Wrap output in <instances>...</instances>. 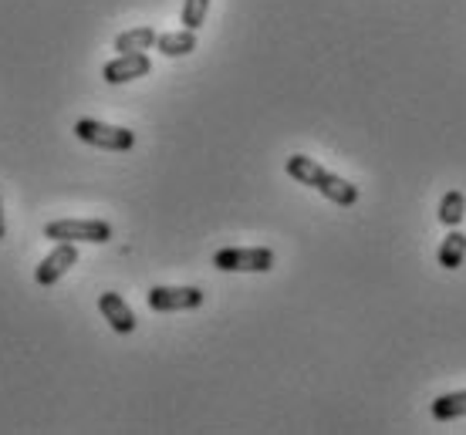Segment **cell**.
I'll use <instances>...</instances> for the list:
<instances>
[{
    "instance_id": "obj_1",
    "label": "cell",
    "mask_w": 466,
    "mask_h": 435,
    "mask_svg": "<svg viewBox=\"0 0 466 435\" xmlns=\"http://www.w3.org/2000/svg\"><path fill=\"white\" fill-rule=\"evenodd\" d=\"M284 169H288V176L291 179L318 189V193H321L325 200L335 203V206H355V203H359V186H351L349 179L328 173L325 165L315 163V159H308V155H291Z\"/></svg>"
},
{
    "instance_id": "obj_2",
    "label": "cell",
    "mask_w": 466,
    "mask_h": 435,
    "mask_svg": "<svg viewBox=\"0 0 466 435\" xmlns=\"http://www.w3.org/2000/svg\"><path fill=\"white\" fill-rule=\"evenodd\" d=\"M75 135L95 149H108V153H128L136 145V132L118 129V125H106L98 118H82L75 122Z\"/></svg>"
},
{
    "instance_id": "obj_3",
    "label": "cell",
    "mask_w": 466,
    "mask_h": 435,
    "mask_svg": "<svg viewBox=\"0 0 466 435\" xmlns=\"http://www.w3.org/2000/svg\"><path fill=\"white\" fill-rule=\"evenodd\" d=\"M45 236L61 243H108L112 226L106 220H55L45 226Z\"/></svg>"
},
{
    "instance_id": "obj_4",
    "label": "cell",
    "mask_w": 466,
    "mask_h": 435,
    "mask_svg": "<svg viewBox=\"0 0 466 435\" xmlns=\"http://www.w3.org/2000/svg\"><path fill=\"white\" fill-rule=\"evenodd\" d=\"M213 267L227 273H268L274 267V250L268 247H230L213 257Z\"/></svg>"
},
{
    "instance_id": "obj_5",
    "label": "cell",
    "mask_w": 466,
    "mask_h": 435,
    "mask_svg": "<svg viewBox=\"0 0 466 435\" xmlns=\"http://www.w3.org/2000/svg\"><path fill=\"white\" fill-rule=\"evenodd\" d=\"M152 311L169 314V311H193L203 304V291L199 287H152L146 294Z\"/></svg>"
},
{
    "instance_id": "obj_6",
    "label": "cell",
    "mask_w": 466,
    "mask_h": 435,
    "mask_svg": "<svg viewBox=\"0 0 466 435\" xmlns=\"http://www.w3.org/2000/svg\"><path fill=\"white\" fill-rule=\"evenodd\" d=\"M75 263H78V250H75V243H58V247L37 263L35 281L41 283V287H51V283H58Z\"/></svg>"
},
{
    "instance_id": "obj_7",
    "label": "cell",
    "mask_w": 466,
    "mask_h": 435,
    "mask_svg": "<svg viewBox=\"0 0 466 435\" xmlns=\"http://www.w3.org/2000/svg\"><path fill=\"white\" fill-rule=\"evenodd\" d=\"M152 61L146 58V51H136V54H118L116 61H108L106 68H102V78L108 84H126V82H136L142 74H149Z\"/></svg>"
},
{
    "instance_id": "obj_8",
    "label": "cell",
    "mask_w": 466,
    "mask_h": 435,
    "mask_svg": "<svg viewBox=\"0 0 466 435\" xmlns=\"http://www.w3.org/2000/svg\"><path fill=\"white\" fill-rule=\"evenodd\" d=\"M98 311L106 314V321L112 324V331H118V334H132L136 324H139L136 314H132V307H128L118 294H112V291L98 297Z\"/></svg>"
},
{
    "instance_id": "obj_9",
    "label": "cell",
    "mask_w": 466,
    "mask_h": 435,
    "mask_svg": "<svg viewBox=\"0 0 466 435\" xmlns=\"http://www.w3.org/2000/svg\"><path fill=\"white\" fill-rule=\"evenodd\" d=\"M156 47H159V54H166V58H183L189 51H197V35H193L189 27L169 31V35L156 37Z\"/></svg>"
},
{
    "instance_id": "obj_10",
    "label": "cell",
    "mask_w": 466,
    "mask_h": 435,
    "mask_svg": "<svg viewBox=\"0 0 466 435\" xmlns=\"http://www.w3.org/2000/svg\"><path fill=\"white\" fill-rule=\"evenodd\" d=\"M156 27H132V31H122L116 37V51L118 54H136V51H149L156 44Z\"/></svg>"
},
{
    "instance_id": "obj_11",
    "label": "cell",
    "mask_w": 466,
    "mask_h": 435,
    "mask_svg": "<svg viewBox=\"0 0 466 435\" xmlns=\"http://www.w3.org/2000/svg\"><path fill=\"white\" fill-rule=\"evenodd\" d=\"M463 260H466V233L453 230V233L440 243V267H446V271H456Z\"/></svg>"
},
{
    "instance_id": "obj_12",
    "label": "cell",
    "mask_w": 466,
    "mask_h": 435,
    "mask_svg": "<svg viewBox=\"0 0 466 435\" xmlns=\"http://www.w3.org/2000/svg\"><path fill=\"white\" fill-rule=\"evenodd\" d=\"M432 415H436L440 422H453V419H463V415H466V389L463 391H453V395H440V399L432 401Z\"/></svg>"
},
{
    "instance_id": "obj_13",
    "label": "cell",
    "mask_w": 466,
    "mask_h": 435,
    "mask_svg": "<svg viewBox=\"0 0 466 435\" xmlns=\"http://www.w3.org/2000/svg\"><path fill=\"white\" fill-rule=\"evenodd\" d=\"M466 216V196L460 193V189H450L443 196V203H440V223L443 226H460Z\"/></svg>"
},
{
    "instance_id": "obj_14",
    "label": "cell",
    "mask_w": 466,
    "mask_h": 435,
    "mask_svg": "<svg viewBox=\"0 0 466 435\" xmlns=\"http://www.w3.org/2000/svg\"><path fill=\"white\" fill-rule=\"evenodd\" d=\"M207 11H210V0H187L183 4V27L197 31L199 24L207 21Z\"/></svg>"
},
{
    "instance_id": "obj_15",
    "label": "cell",
    "mask_w": 466,
    "mask_h": 435,
    "mask_svg": "<svg viewBox=\"0 0 466 435\" xmlns=\"http://www.w3.org/2000/svg\"><path fill=\"white\" fill-rule=\"evenodd\" d=\"M7 236V220H4V203H0V240Z\"/></svg>"
}]
</instances>
